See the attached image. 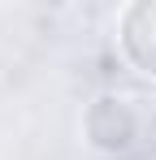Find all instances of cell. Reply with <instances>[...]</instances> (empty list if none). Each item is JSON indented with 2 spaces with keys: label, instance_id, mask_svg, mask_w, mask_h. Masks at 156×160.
Returning <instances> with one entry per match:
<instances>
[{
  "label": "cell",
  "instance_id": "1",
  "mask_svg": "<svg viewBox=\"0 0 156 160\" xmlns=\"http://www.w3.org/2000/svg\"><path fill=\"white\" fill-rule=\"evenodd\" d=\"M122 52L139 74L156 78V0H134L122 13Z\"/></svg>",
  "mask_w": 156,
  "mask_h": 160
},
{
  "label": "cell",
  "instance_id": "2",
  "mask_svg": "<svg viewBox=\"0 0 156 160\" xmlns=\"http://www.w3.org/2000/svg\"><path fill=\"white\" fill-rule=\"evenodd\" d=\"M87 134H91V143L100 152L126 147L134 138V112H130V104L117 100V95H100L91 104V112H87Z\"/></svg>",
  "mask_w": 156,
  "mask_h": 160
}]
</instances>
